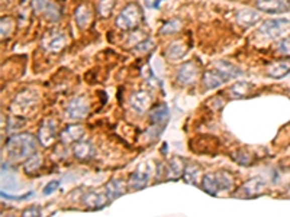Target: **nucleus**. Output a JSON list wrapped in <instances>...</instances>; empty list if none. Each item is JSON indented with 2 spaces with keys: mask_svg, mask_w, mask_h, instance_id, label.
Instances as JSON below:
<instances>
[{
  "mask_svg": "<svg viewBox=\"0 0 290 217\" xmlns=\"http://www.w3.org/2000/svg\"><path fill=\"white\" fill-rule=\"evenodd\" d=\"M6 151L12 161H24L37 152V139L31 133L13 135L6 142Z\"/></svg>",
  "mask_w": 290,
  "mask_h": 217,
  "instance_id": "1",
  "label": "nucleus"
},
{
  "mask_svg": "<svg viewBox=\"0 0 290 217\" xmlns=\"http://www.w3.org/2000/svg\"><path fill=\"white\" fill-rule=\"evenodd\" d=\"M201 187L209 195H219L221 192H229L234 188V177L227 171L208 172L202 177Z\"/></svg>",
  "mask_w": 290,
  "mask_h": 217,
  "instance_id": "2",
  "label": "nucleus"
},
{
  "mask_svg": "<svg viewBox=\"0 0 290 217\" xmlns=\"http://www.w3.org/2000/svg\"><path fill=\"white\" fill-rule=\"evenodd\" d=\"M142 16H144L142 9L137 3H131L119 13L118 19H116V26L122 31H132V29L138 28L139 24L142 22Z\"/></svg>",
  "mask_w": 290,
  "mask_h": 217,
  "instance_id": "3",
  "label": "nucleus"
},
{
  "mask_svg": "<svg viewBox=\"0 0 290 217\" xmlns=\"http://www.w3.org/2000/svg\"><path fill=\"white\" fill-rule=\"evenodd\" d=\"M170 119V109L167 104H158L157 107H154L150 113V122H151L152 135L154 136H160V133L164 130L165 125Z\"/></svg>",
  "mask_w": 290,
  "mask_h": 217,
  "instance_id": "4",
  "label": "nucleus"
},
{
  "mask_svg": "<svg viewBox=\"0 0 290 217\" xmlns=\"http://www.w3.org/2000/svg\"><path fill=\"white\" fill-rule=\"evenodd\" d=\"M38 102V94L32 90H26L21 93L12 104V110L15 115H25L31 112Z\"/></svg>",
  "mask_w": 290,
  "mask_h": 217,
  "instance_id": "5",
  "label": "nucleus"
},
{
  "mask_svg": "<svg viewBox=\"0 0 290 217\" xmlns=\"http://www.w3.org/2000/svg\"><path fill=\"white\" fill-rule=\"evenodd\" d=\"M265 190V179L261 177H252L245 181L240 188L237 190V197L240 198H255L261 195Z\"/></svg>",
  "mask_w": 290,
  "mask_h": 217,
  "instance_id": "6",
  "label": "nucleus"
},
{
  "mask_svg": "<svg viewBox=\"0 0 290 217\" xmlns=\"http://www.w3.org/2000/svg\"><path fill=\"white\" fill-rule=\"evenodd\" d=\"M109 197L106 192L99 191H88L83 194L81 197V204L84 205V208L91 210V211H98L105 208L108 203H109Z\"/></svg>",
  "mask_w": 290,
  "mask_h": 217,
  "instance_id": "7",
  "label": "nucleus"
},
{
  "mask_svg": "<svg viewBox=\"0 0 290 217\" xmlns=\"http://www.w3.org/2000/svg\"><path fill=\"white\" fill-rule=\"evenodd\" d=\"M150 174H151V171H150L148 165H147V164H141V165L131 174L129 181H128V188L135 190V191L145 188V187L148 185V181H150Z\"/></svg>",
  "mask_w": 290,
  "mask_h": 217,
  "instance_id": "8",
  "label": "nucleus"
},
{
  "mask_svg": "<svg viewBox=\"0 0 290 217\" xmlns=\"http://www.w3.org/2000/svg\"><path fill=\"white\" fill-rule=\"evenodd\" d=\"M290 26V22L287 19H273L267 21L260 28V34L267 38L276 39L283 35V32Z\"/></svg>",
  "mask_w": 290,
  "mask_h": 217,
  "instance_id": "9",
  "label": "nucleus"
},
{
  "mask_svg": "<svg viewBox=\"0 0 290 217\" xmlns=\"http://www.w3.org/2000/svg\"><path fill=\"white\" fill-rule=\"evenodd\" d=\"M255 6L258 11L270 15L290 12V0H257Z\"/></svg>",
  "mask_w": 290,
  "mask_h": 217,
  "instance_id": "10",
  "label": "nucleus"
},
{
  "mask_svg": "<svg viewBox=\"0 0 290 217\" xmlns=\"http://www.w3.org/2000/svg\"><path fill=\"white\" fill-rule=\"evenodd\" d=\"M57 123L54 119H47L44 120V123L41 125V128L38 130V141L41 142V145L44 148H48L51 146L54 141L57 139Z\"/></svg>",
  "mask_w": 290,
  "mask_h": 217,
  "instance_id": "11",
  "label": "nucleus"
},
{
  "mask_svg": "<svg viewBox=\"0 0 290 217\" xmlns=\"http://www.w3.org/2000/svg\"><path fill=\"white\" fill-rule=\"evenodd\" d=\"M176 77L178 84H181V86H190V84H193V83L198 80V77H199V67L195 64V63L189 61V63L183 64L178 68Z\"/></svg>",
  "mask_w": 290,
  "mask_h": 217,
  "instance_id": "12",
  "label": "nucleus"
},
{
  "mask_svg": "<svg viewBox=\"0 0 290 217\" xmlns=\"http://www.w3.org/2000/svg\"><path fill=\"white\" fill-rule=\"evenodd\" d=\"M65 113L73 120L84 119L88 115V103L84 97H76L65 107Z\"/></svg>",
  "mask_w": 290,
  "mask_h": 217,
  "instance_id": "13",
  "label": "nucleus"
},
{
  "mask_svg": "<svg viewBox=\"0 0 290 217\" xmlns=\"http://www.w3.org/2000/svg\"><path fill=\"white\" fill-rule=\"evenodd\" d=\"M228 81H229V78L215 67L211 68V70H206L205 74H203V84L208 90L219 89L221 86H224Z\"/></svg>",
  "mask_w": 290,
  "mask_h": 217,
  "instance_id": "14",
  "label": "nucleus"
},
{
  "mask_svg": "<svg viewBox=\"0 0 290 217\" xmlns=\"http://www.w3.org/2000/svg\"><path fill=\"white\" fill-rule=\"evenodd\" d=\"M67 45V38L64 37L63 34L60 32H52L48 34L45 38L42 39V47L50 52H61L64 50V47Z\"/></svg>",
  "mask_w": 290,
  "mask_h": 217,
  "instance_id": "15",
  "label": "nucleus"
},
{
  "mask_svg": "<svg viewBox=\"0 0 290 217\" xmlns=\"http://www.w3.org/2000/svg\"><path fill=\"white\" fill-rule=\"evenodd\" d=\"M184 169H186V161L183 156H173L170 161H168V165L165 169V178L167 179H178L180 177H183L184 174Z\"/></svg>",
  "mask_w": 290,
  "mask_h": 217,
  "instance_id": "16",
  "label": "nucleus"
},
{
  "mask_svg": "<svg viewBox=\"0 0 290 217\" xmlns=\"http://www.w3.org/2000/svg\"><path fill=\"white\" fill-rule=\"evenodd\" d=\"M131 106L135 112L138 113H144L150 109L152 103V97L151 94L148 91H135L132 96H131Z\"/></svg>",
  "mask_w": 290,
  "mask_h": 217,
  "instance_id": "17",
  "label": "nucleus"
},
{
  "mask_svg": "<svg viewBox=\"0 0 290 217\" xmlns=\"http://www.w3.org/2000/svg\"><path fill=\"white\" fill-rule=\"evenodd\" d=\"M83 136H84V128L81 125H70L61 132L60 139L64 145H74L76 142L81 141Z\"/></svg>",
  "mask_w": 290,
  "mask_h": 217,
  "instance_id": "18",
  "label": "nucleus"
},
{
  "mask_svg": "<svg viewBox=\"0 0 290 217\" xmlns=\"http://www.w3.org/2000/svg\"><path fill=\"white\" fill-rule=\"evenodd\" d=\"M74 19H76V24L80 29H86L93 21V12H91L90 6L86 3L78 5L76 12H74Z\"/></svg>",
  "mask_w": 290,
  "mask_h": 217,
  "instance_id": "19",
  "label": "nucleus"
},
{
  "mask_svg": "<svg viewBox=\"0 0 290 217\" xmlns=\"http://www.w3.org/2000/svg\"><path fill=\"white\" fill-rule=\"evenodd\" d=\"M73 153L80 161H88L94 155V146L88 141H78L73 145Z\"/></svg>",
  "mask_w": 290,
  "mask_h": 217,
  "instance_id": "20",
  "label": "nucleus"
},
{
  "mask_svg": "<svg viewBox=\"0 0 290 217\" xmlns=\"http://www.w3.org/2000/svg\"><path fill=\"white\" fill-rule=\"evenodd\" d=\"M201 175H202V168H201L199 164H196V162L186 164V169H184V174H183V179H184L187 184L199 185V181H202V179H201Z\"/></svg>",
  "mask_w": 290,
  "mask_h": 217,
  "instance_id": "21",
  "label": "nucleus"
},
{
  "mask_svg": "<svg viewBox=\"0 0 290 217\" xmlns=\"http://www.w3.org/2000/svg\"><path fill=\"white\" fill-rule=\"evenodd\" d=\"M235 21H237V24L240 26L248 28V26L255 25L260 21V15L257 12H254V11H250V9H242V11L237 13Z\"/></svg>",
  "mask_w": 290,
  "mask_h": 217,
  "instance_id": "22",
  "label": "nucleus"
},
{
  "mask_svg": "<svg viewBox=\"0 0 290 217\" xmlns=\"http://www.w3.org/2000/svg\"><path fill=\"white\" fill-rule=\"evenodd\" d=\"M105 190H106V194H108L109 200L114 201L118 197H121L122 194H125L126 187L121 179H112V181H109L105 185Z\"/></svg>",
  "mask_w": 290,
  "mask_h": 217,
  "instance_id": "23",
  "label": "nucleus"
},
{
  "mask_svg": "<svg viewBox=\"0 0 290 217\" xmlns=\"http://www.w3.org/2000/svg\"><path fill=\"white\" fill-rule=\"evenodd\" d=\"M252 90V86L247 81H238L235 83L231 89H229V96L231 99L240 100V99H245L250 96V91Z\"/></svg>",
  "mask_w": 290,
  "mask_h": 217,
  "instance_id": "24",
  "label": "nucleus"
},
{
  "mask_svg": "<svg viewBox=\"0 0 290 217\" xmlns=\"http://www.w3.org/2000/svg\"><path fill=\"white\" fill-rule=\"evenodd\" d=\"M290 71V64L289 63H276V64H271L268 68H267V76L270 78H283L286 74H289Z\"/></svg>",
  "mask_w": 290,
  "mask_h": 217,
  "instance_id": "25",
  "label": "nucleus"
},
{
  "mask_svg": "<svg viewBox=\"0 0 290 217\" xmlns=\"http://www.w3.org/2000/svg\"><path fill=\"white\" fill-rule=\"evenodd\" d=\"M186 52H187V47L183 44V42H180V41H174L173 44H170V47L167 48V57L170 58V60H173V61H176V60H180V58H183L184 55H186Z\"/></svg>",
  "mask_w": 290,
  "mask_h": 217,
  "instance_id": "26",
  "label": "nucleus"
},
{
  "mask_svg": "<svg viewBox=\"0 0 290 217\" xmlns=\"http://www.w3.org/2000/svg\"><path fill=\"white\" fill-rule=\"evenodd\" d=\"M215 68H218L221 73H224L225 76L229 78V80H232V78H237L238 76H241V70L238 67H235V65L229 64L227 61H216L214 64Z\"/></svg>",
  "mask_w": 290,
  "mask_h": 217,
  "instance_id": "27",
  "label": "nucleus"
},
{
  "mask_svg": "<svg viewBox=\"0 0 290 217\" xmlns=\"http://www.w3.org/2000/svg\"><path fill=\"white\" fill-rule=\"evenodd\" d=\"M41 162H42V159H41V156L37 155V153H34L32 156H29L28 161L25 162L26 174H28V175H32L34 172H37L39 168H41Z\"/></svg>",
  "mask_w": 290,
  "mask_h": 217,
  "instance_id": "28",
  "label": "nucleus"
},
{
  "mask_svg": "<svg viewBox=\"0 0 290 217\" xmlns=\"http://www.w3.org/2000/svg\"><path fill=\"white\" fill-rule=\"evenodd\" d=\"M181 21L180 19H171L168 22H165L161 28V35H170V34H176L181 29Z\"/></svg>",
  "mask_w": 290,
  "mask_h": 217,
  "instance_id": "29",
  "label": "nucleus"
},
{
  "mask_svg": "<svg viewBox=\"0 0 290 217\" xmlns=\"http://www.w3.org/2000/svg\"><path fill=\"white\" fill-rule=\"evenodd\" d=\"M44 16H45V19H48V21L57 22V21H60V18H61V11H60V8H58L55 3H51L50 2L47 11L44 12Z\"/></svg>",
  "mask_w": 290,
  "mask_h": 217,
  "instance_id": "30",
  "label": "nucleus"
},
{
  "mask_svg": "<svg viewBox=\"0 0 290 217\" xmlns=\"http://www.w3.org/2000/svg\"><path fill=\"white\" fill-rule=\"evenodd\" d=\"M234 161L244 166H248L252 164L251 155L247 151H244V149H240V151H237V152L234 153Z\"/></svg>",
  "mask_w": 290,
  "mask_h": 217,
  "instance_id": "31",
  "label": "nucleus"
},
{
  "mask_svg": "<svg viewBox=\"0 0 290 217\" xmlns=\"http://www.w3.org/2000/svg\"><path fill=\"white\" fill-rule=\"evenodd\" d=\"M115 0H101L99 2V13L102 18H108L114 9Z\"/></svg>",
  "mask_w": 290,
  "mask_h": 217,
  "instance_id": "32",
  "label": "nucleus"
},
{
  "mask_svg": "<svg viewBox=\"0 0 290 217\" xmlns=\"http://www.w3.org/2000/svg\"><path fill=\"white\" fill-rule=\"evenodd\" d=\"M276 51L283 57H290V35L276 44Z\"/></svg>",
  "mask_w": 290,
  "mask_h": 217,
  "instance_id": "33",
  "label": "nucleus"
},
{
  "mask_svg": "<svg viewBox=\"0 0 290 217\" xmlns=\"http://www.w3.org/2000/svg\"><path fill=\"white\" fill-rule=\"evenodd\" d=\"M50 5V0H32L31 2V8L37 15H44Z\"/></svg>",
  "mask_w": 290,
  "mask_h": 217,
  "instance_id": "34",
  "label": "nucleus"
},
{
  "mask_svg": "<svg viewBox=\"0 0 290 217\" xmlns=\"http://www.w3.org/2000/svg\"><path fill=\"white\" fill-rule=\"evenodd\" d=\"M154 48V42H152L151 39H144L142 42H139L138 45L135 47V51H138V52H141V51H145V52H148L150 50H152Z\"/></svg>",
  "mask_w": 290,
  "mask_h": 217,
  "instance_id": "35",
  "label": "nucleus"
},
{
  "mask_svg": "<svg viewBox=\"0 0 290 217\" xmlns=\"http://www.w3.org/2000/svg\"><path fill=\"white\" fill-rule=\"evenodd\" d=\"M58 187H60V181H57V179H55V181H51V182H48V184L44 187L42 192H44V195H50V194H52Z\"/></svg>",
  "mask_w": 290,
  "mask_h": 217,
  "instance_id": "36",
  "label": "nucleus"
},
{
  "mask_svg": "<svg viewBox=\"0 0 290 217\" xmlns=\"http://www.w3.org/2000/svg\"><path fill=\"white\" fill-rule=\"evenodd\" d=\"M32 195H34V192H28L25 195H9V194H6L5 191H2V197L6 198V200H26V198H29V197H32Z\"/></svg>",
  "mask_w": 290,
  "mask_h": 217,
  "instance_id": "37",
  "label": "nucleus"
},
{
  "mask_svg": "<svg viewBox=\"0 0 290 217\" xmlns=\"http://www.w3.org/2000/svg\"><path fill=\"white\" fill-rule=\"evenodd\" d=\"M11 22H12L11 18H3V19H2V38L3 39L6 38V37H9V34H11L9 31H5V25H6V24H11ZM6 29H13V25L6 26Z\"/></svg>",
  "mask_w": 290,
  "mask_h": 217,
  "instance_id": "38",
  "label": "nucleus"
},
{
  "mask_svg": "<svg viewBox=\"0 0 290 217\" xmlns=\"http://www.w3.org/2000/svg\"><path fill=\"white\" fill-rule=\"evenodd\" d=\"M41 213H42V210H41L39 205H32V207L26 208L22 214H24V216H41Z\"/></svg>",
  "mask_w": 290,
  "mask_h": 217,
  "instance_id": "39",
  "label": "nucleus"
},
{
  "mask_svg": "<svg viewBox=\"0 0 290 217\" xmlns=\"http://www.w3.org/2000/svg\"><path fill=\"white\" fill-rule=\"evenodd\" d=\"M160 2H161V0H157V2H155V3H154V6H155V8H157V6H158V5H160Z\"/></svg>",
  "mask_w": 290,
  "mask_h": 217,
  "instance_id": "40",
  "label": "nucleus"
}]
</instances>
